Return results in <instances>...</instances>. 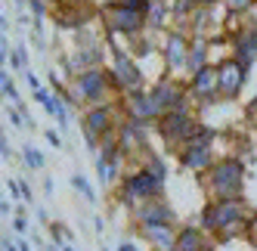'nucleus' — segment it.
I'll return each mask as SVG.
<instances>
[{
	"label": "nucleus",
	"instance_id": "1",
	"mask_svg": "<svg viewBox=\"0 0 257 251\" xmlns=\"http://www.w3.org/2000/svg\"><path fill=\"white\" fill-rule=\"evenodd\" d=\"M115 93L118 90H115L112 71H105L99 65V68L81 71V75L71 78V84H68V90L62 93V99L68 105H84V109H90V105H108Z\"/></svg>",
	"mask_w": 257,
	"mask_h": 251
},
{
	"label": "nucleus",
	"instance_id": "2",
	"mask_svg": "<svg viewBox=\"0 0 257 251\" xmlns=\"http://www.w3.org/2000/svg\"><path fill=\"white\" fill-rule=\"evenodd\" d=\"M164 183H168V180H161L155 171H149L146 165H137L134 171H127V174L121 177V186H118V192H115V199H118L127 211H134V208H140L143 202L164 199Z\"/></svg>",
	"mask_w": 257,
	"mask_h": 251
},
{
	"label": "nucleus",
	"instance_id": "3",
	"mask_svg": "<svg viewBox=\"0 0 257 251\" xmlns=\"http://www.w3.org/2000/svg\"><path fill=\"white\" fill-rule=\"evenodd\" d=\"M245 161L235 155H223L217 165L208 171L205 177V189H208V202H220V199H242L245 189Z\"/></svg>",
	"mask_w": 257,
	"mask_h": 251
},
{
	"label": "nucleus",
	"instance_id": "4",
	"mask_svg": "<svg viewBox=\"0 0 257 251\" xmlns=\"http://www.w3.org/2000/svg\"><path fill=\"white\" fill-rule=\"evenodd\" d=\"M198 118H195V105H180V109H171L164 112L161 121H158V134L164 140L168 149H183L186 143H192V137L198 134Z\"/></svg>",
	"mask_w": 257,
	"mask_h": 251
},
{
	"label": "nucleus",
	"instance_id": "5",
	"mask_svg": "<svg viewBox=\"0 0 257 251\" xmlns=\"http://www.w3.org/2000/svg\"><path fill=\"white\" fill-rule=\"evenodd\" d=\"M211 205H214V223H217L220 242H226L232 236H245L251 211L242 199H220V202H211Z\"/></svg>",
	"mask_w": 257,
	"mask_h": 251
},
{
	"label": "nucleus",
	"instance_id": "6",
	"mask_svg": "<svg viewBox=\"0 0 257 251\" xmlns=\"http://www.w3.org/2000/svg\"><path fill=\"white\" fill-rule=\"evenodd\" d=\"M102 25L108 34H127V38H140V34L149 28L146 25V10H134V7H124L118 0L102 7Z\"/></svg>",
	"mask_w": 257,
	"mask_h": 251
},
{
	"label": "nucleus",
	"instance_id": "7",
	"mask_svg": "<svg viewBox=\"0 0 257 251\" xmlns=\"http://www.w3.org/2000/svg\"><path fill=\"white\" fill-rule=\"evenodd\" d=\"M112 81H115L118 96H131V93L146 90V75H143V68L134 62V56L127 50L112 53Z\"/></svg>",
	"mask_w": 257,
	"mask_h": 251
},
{
	"label": "nucleus",
	"instance_id": "8",
	"mask_svg": "<svg viewBox=\"0 0 257 251\" xmlns=\"http://www.w3.org/2000/svg\"><path fill=\"white\" fill-rule=\"evenodd\" d=\"M245 84H248V68L238 59L226 56V59L217 62V93H220V99H235Z\"/></svg>",
	"mask_w": 257,
	"mask_h": 251
},
{
	"label": "nucleus",
	"instance_id": "9",
	"mask_svg": "<svg viewBox=\"0 0 257 251\" xmlns=\"http://www.w3.org/2000/svg\"><path fill=\"white\" fill-rule=\"evenodd\" d=\"M149 131L152 124L137 121V118H121L118 124V143L127 155H146L149 152Z\"/></svg>",
	"mask_w": 257,
	"mask_h": 251
},
{
	"label": "nucleus",
	"instance_id": "10",
	"mask_svg": "<svg viewBox=\"0 0 257 251\" xmlns=\"http://www.w3.org/2000/svg\"><path fill=\"white\" fill-rule=\"evenodd\" d=\"M177 155H180V168L189 171V174H208V171L217 165L214 146H211V143H198V140L186 143V146H183Z\"/></svg>",
	"mask_w": 257,
	"mask_h": 251
},
{
	"label": "nucleus",
	"instance_id": "11",
	"mask_svg": "<svg viewBox=\"0 0 257 251\" xmlns=\"http://www.w3.org/2000/svg\"><path fill=\"white\" fill-rule=\"evenodd\" d=\"M186 87H189V96L195 99V105H201V109L214 105L220 99V93H217V65H208V68L195 71Z\"/></svg>",
	"mask_w": 257,
	"mask_h": 251
},
{
	"label": "nucleus",
	"instance_id": "12",
	"mask_svg": "<svg viewBox=\"0 0 257 251\" xmlns=\"http://www.w3.org/2000/svg\"><path fill=\"white\" fill-rule=\"evenodd\" d=\"M121 102H124V118H137V121H146V124H158L161 115H164V112L158 109V102L152 99L149 90L121 96Z\"/></svg>",
	"mask_w": 257,
	"mask_h": 251
},
{
	"label": "nucleus",
	"instance_id": "13",
	"mask_svg": "<svg viewBox=\"0 0 257 251\" xmlns=\"http://www.w3.org/2000/svg\"><path fill=\"white\" fill-rule=\"evenodd\" d=\"M118 109H115V102H108V105H90V109L84 112V124L81 128H87V131H93L99 140L105 137V134H112V131H118Z\"/></svg>",
	"mask_w": 257,
	"mask_h": 251
},
{
	"label": "nucleus",
	"instance_id": "14",
	"mask_svg": "<svg viewBox=\"0 0 257 251\" xmlns=\"http://www.w3.org/2000/svg\"><path fill=\"white\" fill-rule=\"evenodd\" d=\"M189 44H192V38H186V34H183L180 28H177V31H171L168 38H164L161 53H164V65H168V71H186Z\"/></svg>",
	"mask_w": 257,
	"mask_h": 251
},
{
	"label": "nucleus",
	"instance_id": "15",
	"mask_svg": "<svg viewBox=\"0 0 257 251\" xmlns=\"http://www.w3.org/2000/svg\"><path fill=\"white\" fill-rule=\"evenodd\" d=\"M131 217H134L137 226H146V223H177V214H174L171 202H164V199L143 202L140 208L131 211Z\"/></svg>",
	"mask_w": 257,
	"mask_h": 251
},
{
	"label": "nucleus",
	"instance_id": "16",
	"mask_svg": "<svg viewBox=\"0 0 257 251\" xmlns=\"http://www.w3.org/2000/svg\"><path fill=\"white\" fill-rule=\"evenodd\" d=\"M137 229L152 251H177L180 229L174 223H146V226H137Z\"/></svg>",
	"mask_w": 257,
	"mask_h": 251
},
{
	"label": "nucleus",
	"instance_id": "17",
	"mask_svg": "<svg viewBox=\"0 0 257 251\" xmlns=\"http://www.w3.org/2000/svg\"><path fill=\"white\" fill-rule=\"evenodd\" d=\"M232 59H238L248 71L257 59V25H242V28H235L232 34Z\"/></svg>",
	"mask_w": 257,
	"mask_h": 251
},
{
	"label": "nucleus",
	"instance_id": "18",
	"mask_svg": "<svg viewBox=\"0 0 257 251\" xmlns=\"http://www.w3.org/2000/svg\"><path fill=\"white\" fill-rule=\"evenodd\" d=\"M208 53H211V41L208 34H192V44H189V59H186V75L192 78L195 71L208 68Z\"/></svg>",
	"mask_w": 257,
	"mask_h": 251
},
{
	"label": "nucleus",
	"instance_id": "19",
	"mask_svg": "<svg viewBox=\"0 0 257 251\" xmlns=\"http://www.w3.org/2000/svg\"><path fill=\"white\" fill-rule=\"evenodd\" d=\"M208 232L201 229L198 223H189V226H183L180 229V236H177V251H208Z\"/></svg>",
	"mask_w": 257,
	"mask_h": 251
},
{
	"label": "nucleus",
	"instance_id": "20",
	"mask_svg": "<svg viewBox=\"0 0 257 251\" xmlns=\"http://www.w3.org/2000/svg\"><path fill=\"white\" fill-rule=\"evenodd\" d=\"M171 4L168 0H149V7H146V25H149L152 31H158V28H164L168 25V19H171Z\"/></svg>",
	"mask_w": 257,
	"mask_h": 251
},
{
	"label": "nucleus",
	"instance_id": "21",
	"mask_svg": "<svg viewBox=\"0 0 257 251\" xmlns=\"http://www.w3.org/2000/svg\"><path fill=\"white\" fill-rule=\"evenodd\" d=\"M34 99L44 105V112L50 118H59V112H62V96L53 90V87H41V90H34Z\"/></svg>",
	"mask_w": 257,
	"mask_h": 251
},
{
	"label": "nucleus",
	"instance_id": "22",
	"mask_svg": "<svg viewBox=\"0 0 257 251\" xmlns=\"http://www.w3.org/2000/svg\"><path fill=\"white\" fill-rule=\"evenodd\" d=\"M22 161H25V168H31V171H44L47 168V155L38 149V146H22Z\"/></svg>",
	"mask_w": 257,
	"mask_h": 251
},
{
	"label": "nucleus",
	"instance_id": "23",
	"mask_svg": "<svg viewBox=\"0 0 257 251\" xmlns=\"http://www.w3.org/2000/svg\"><path fill=\"white\" fill-rule=\"evenodd\" d=\"M143 165H146V168H149V171H155V174L161 177V180H168V161H164L161 155H155L152 149H149V152H146V155H143Z\"/></svg>",
	"mask_w": 257,
	"mask_h": 251
},
{
	"label": "nucleus",
	"instance_id": "24",
	"mask_svg": "<svg viewBox=\"0 0 257 251\" xmlns=\"http://www.w3.org/2000/svg\"><path fill=\"white\" fill-rule=\"evenodd\" d=\"M71 186H75L81 195H84V199L87 202H93L96 205V189L93 186H90V180H87V177H81V174H75V177H71Z\"/></svg>",
	"mask_w": 257,
	"mask_h": 251
},
{
	"label": "nucleus",
	"instance_id": "25",
	"mask_svg": "<svg viewBox=\"0 0 257 251\" xmlns=\"http://www.w3.org/2000/svg\"><path fill=\"white\" fill-rule=\"evenodd\" d=\"M223 7H226L229 16H245L257 7V0H223Z\"/></svg>",
	"mask_w": 257,
	"mask_h": 251
},
{
	"label": "nucleus",
	"instance_id": "26",
	"mask_svg": "<svg viewBox=\"0 0 257 251\" xmlns=\"http://www.w3.org/2000/svg\"><path fill=\"white\" fill-rule=\"evenodd\" d=\"M10 65H13L16 71H22V75H25V71H31V68H28V50H25V47H16V50L10 53Z\"/></svg>",
	"mask_w": 257,
	"mask_h": 251
},
{
	"label": "nucleus",
	"instance_id": "27",
	"mask_svg": "<svg viewBox=\"0 0 257 251\" xmlns=\"http://www.w3.org/2000/svg\"><path fill=\"white\" fill-rule=\"evenodd\" d=\"M0 87H4V96L13 99V105H22V96H19V90H16V81L7 75V71L0 75Z\"/></svg>",
	"mask_w": 257,
	"mask_h": 251
},
{
	"label": "nucleus",
	"instance_id": "28",
	"mask_svg": "<svg viewBox=\"0 0 257 251\" xmlns=\"http://www.w3.org/2000/svg\"><path fill=\"white\" fill-rule=\"evenodd\" d=\"M10 192H13V199H22V202H34V195H31V186L22 180H10Z\"/></svg>",
	"mask_w": 257,
	"mask_h": 251
},
{
	"label": "nucleus",
	"instance_id": "29",
	"mask_svg": "<svg viewBox=\"0 0 257 251\" xmlns=\"http://www.w3.org/2000/svg\"><path fill=\"white\" fill-rule=\"evenodd\" d=\"M28 217H25V211L19 208V211H16V220H13V232H16V236H28Z\"/></svg>",
	"mask_w": 257,
	"mask_h": 251
},
{
	"label": "nucleus",
	"instance_id": "30",
	"mask_svg": "<svg viewBox=\"0 0 257 251\" xmlns=\"http://www.w3.org/2000/svg\"><path fill=\"white\" fill-rule=\"evenodd\" d=\"M47 4H50V0H28V7L34 13V22H44L47 19Z\"/></svg>",
	"mask_w": 257,
	"mask_h": 251
},
{
	"label": "nucleus",
	"instance_id": "31",
	"mask_svg": "<svg viewBox=\"0 0 257 251\" xmlns=\"http://www.w3.org/2000/svg\"><path fill=\"white\" fill-rule=\"evenodd\" d=\"M245 239L257 248V214H251V220H248V226H245Z\"/></svg>",
	"mask_w": 257,
	"mask_h": 251
},
{
	"label": "nucleus",
	"instance_id": "32",
	"mask_svg": "<svg viewBox=\"0 0 257 251\" xmlns=\"http://www.w3.org/2000/svg\"><path fill=\"white\" fill-rule=\"evenodd\" d=\"M22 78L28 81V87H31V90H41V87H44V84H41V78H38V75H34V71H25V75H22Z\"/></svg>",
	"mask_w": 257,
	"mask_h": 251
},
{
	"label": "nucleus",
	"instance_id": "33",
	"mask_svg": "<svg viewBox=\"0 0 257 251\" xmlns=\"http://www.w3.org/2000/svg\"><path fill=\"white\" fill-rule=\"evenodd\" d=\"M118 4H124V7H134V10H146V7H149V0H118Z\"/></svg>",
	"mask_w": 257,
	"mask_h": 251
},
{
	"label": "nucleus",
	"instance_id": "34",
	"mask_svg": "<svg viewBox=\"0 0 257 251\" xmlns=\"http://www.w3.org/2000/svg\"><path fill=\"white\" fill-rule=\"evenodd\" d=\"M192 4L198 7V10H211V7H217L220 0H192Z\"/></svg>",
	"mask_w": 257,
	"mask_h": 251
},
{
	"label": "nucleus",
	"instance_id": "35",
	"mask_svg": "<svg viewBox=\"0 0 257 251\" xmlns=\"http://www.w3.org/2000/svg\"><path fill=\"white\" fill-rule=\"evenodd\" d=\"M4 251H19V242H13L10 236L4 239Z\"/></svg>",
	"mask_w": 257,
	"mask_h": 251
},
{
	"label": "nucleus",
	"instance_id": "36",
	"mask_svg": "<svg viewBox=\"0 0 257 251\" xmlns=\"http://www.w3.org/2000/svg\"><path fill=\"white\" fill-rule=\"evenodd\" d=\"M47 143H53V146H59L62 140H59V134H56V131H47Z\"/></svg>",
	"mask_w": 257,
	"mask_h": 251
},
{
	"label": "nucleus",
	"instance_id": "37",
	"mask_svg": "<svg viewBox=\"0 0 257 251\" xmlns=\"http://www.w3.org/2000/svg\"><path fill=\"white\" fill-rule=\"evenodd\" d=\"M0 149H4V158H10V155H13V152H10V140H7V137L0 140Z\"/></svg>",
	"mask_w": 257,
	"mask_h": 251
},
{
	"label": "nucleus",
	"instance_id": "38",
	"mask_svg": "<svg viewBox=\"0 0 257 251\" xmlns=\"http://www.w3.org/2000/svg\"><path fill=\"white\" fill-rule=\"evenodd\" d=\"M118 251H137V245H134V242H121Z\"/></svg>",
	"mask_w": 257,
	"mask_h": 251
},
{
	"label": "nucleus",
	"instance_id": "39",
	"mask_svg": "<svg viewBox=\"0 0 257 251\" xmlns=\"http://www.w3.org/2000/svg\"><path fill=\"white\" fill-rule=\"evenodd\" d=\"M93 229H96V232H102V229H105V220H102V217H96V220H93Z\"/></svg>",
	"mask_w": 257,
	"mask_h": 251
},
{
	"label": "nucleus",
	"instance_id": "40",
	"mask_svg": "<svg viewBox=\"0 0 257 251\" xmlns=\"http://www.w3.org/2000/svg\"><path fill=\"white\" fill-rule=\"evenodd\" d=\"M44 192H47V195L53 192V180H50V177H44Z\"/></svg>",
	"mask_w": 257,
	"mask_h": 251
},
{
	"label": "nucleus",
	"instance_id": "41",
	"mask_svg": "<svg viewBox=\"0 0 257 251\" xmlns=\"http://www.w3.org/2000/svg\"><path fill=\"white\" fill-rule=\"evenodd\" d=\"M19 251H31V245L25 242V236H19Z\"/></svg>",
	"mask_w": 257,
	"mask_h": 251
},
{
	"label": "nucleus",
	"instance_id": "42",
	"mask_svg": "<svg viewBox=\"0 0 257 251\" xmlns=\"http://www.w3.org/2000/svg\"><path fill=\"white\" fill-rule=\"evenodd\" d=\"M62 251H75V242H68V245H62Z\"/></svg>",
	"mask_w": 257,
	"mask_h": 251
},
{
	"label": "nucleus",
	"instance_id": "43",
	"mask_svg": "<svg viewBox=\"0 0 257 251\" xmlns=\"http://www.w3.org/2000/svg\"><path fill=\"white\" fill-rule=\"evenodd\" d=\"M102 251H112V248H102Z\"/></svg>",
	"mask_w": 257,
	"mask_h": 251
}]
</instances>
